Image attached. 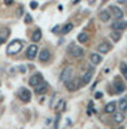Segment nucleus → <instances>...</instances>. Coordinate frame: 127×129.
<instances>
[{
  "label": "nucleus",
  "mask_w": 127,
  "mask_h": 129,
  "mask_svg": "<svg viewBox=\"0 0 127 129\" xmlns=\"http://www.w3.org/2000/svg\"><path fill=\"white\" fill-rule=\"evenodd\" d=\"M22 47H23L22 40H13L10 42V45L7 46V53L9 55H17L19 52L22 50Z\"/></svg>",
  "instance_id": "nucleus-1"
},
{
  "label": "nucleus",
  "mask_w": 127,
  "mask_h": 129,
  "mask_svg": "<svg viewBox=\"0 0 127 129\" xmlns=\"http://www.w3.org/2000/svg\"><path fill=\"white\" fill-rule=\"evenodd\" d=\"M69 55L72 56V57H76V59H79V57H83V55H84V50H83V47L73 45V46H70V49H69Z\"/></svg>",
  "instance_id": "nucleus-2"
},
{
  "label": "nucleus",
  "mask_w": 127,
  "mask_h": 129,
  "mask_svg": "<svg viewBox=\"0 0 127 129\" xmlns=\"http://www.w3.org/2000/svg\"><path fill=\"white\" fill-rule=\"evenodd\" d=\"M93 73H94V69H93V68H89V69L83 73V78H82V80H80V85H83V86L89 85V82H90L91 78H93Z\"/></svg>",
  "instance_id": "nucleus-3"
},
{
  "label": "nucleus",
  "mask_w": 127,
  "mask_h": 129,
  "mask_svg": "<svg viewBox=\"0 0 127 129\" xmlns=\"http://www.w3.org/2000/svg\"><path fill=\"white\" fill-rule=\"evenodd\" d=\"M17 96L20 98L23 102H30V99H32V92L26 88H22V89H19Z\"/></svg>",
  "instance_id": "nucleus-4"
},
{
  "label": "nucleus",
  "mask_w": 127,
  "mask_h": 129,
  "mask_svg": "<svg viewBox=\"0 0 127 129\" xmlns=\"http://www.w3.org/2000/svg\"><path fill=\"white\" fill-rule=\"evenodd\" d=\"M66 83V88L70 90V92H74V90H77L79 88H80V80H77V79H70V80H67Z\"/></svg>",
  "instance_id": "nucleus-5"
},
{
  "label": "nucleus",
  "mask_w": 127,
  "mask_h": 129,
  "mask_svg": "<svg viewBox=\"0 0 127 129\" xmlns=\"http://www.w3.org/2000/svg\"><path fill=\"white\" fill-rule=\"evenodd\" d=\"M73 76V69L72 68H66V69L60 73V80L61 82H67V80H70Z\"/></svg>",
  "instance_id": "nucleus-6"
},
{
  "label": "nucleus",
  "mask_w": 127,
  "mask_h": 129,
  "mask_svg": "<svg viewBox=\"0 0 127 129\" xmlns=\"http://www.w3.org/2000/svg\"><path fill=\"white\" fill-rule=\"evenodd\" d=\"M111 27H113V30H118V32H120V30H124V29H127V22H124L121 19H117V20L111 24Z\"/></svg>",
  "instance_id": "nucleus-7"
},
{
  "label": "nucleus",
  "mask_w": 127,
  "mask_h": 129,
  "mask_svg": "<svg viewBox=\"0 0 127 129\" xmlns=\"http://www.w3.org/2000/svg\"><path fill=\"white\" fill-rule=\"evenodd\" d=\"M41 80H44V79H43V76H41L40 73H34V75L32 76V78L29 79V85L34 88V86H36V85H39V83H40Z\"/></svg>",
  "instance_id": "nucleus-8"
},
{
  "label": "nucleus",
  "mask_w": 127,
  "mask_h": 129,
  "mask_svg": "<svg viewBox=\"0 0 127 129\" xmlns=\"http://www.w3.org/2000/svg\"><path fill=\"white\" fill-rule=\"evenodd\" d=\"M46 90H47V83L44 80H41L39 85L34 86V93H37V95H43V93H46Z\"/></svg>",
  "instance_id": "nucleus-9"
},
{
  "label": "nucleus",
  "mask_w": 127,
  "mask_h": 129,
  "mask_svg": "<svg viewBox=\"0 0 127 129\" xmlns=\"http://www.w3.org/2000/svg\"><path fill=\"white\" fill-rule=\"evenodd\" d=\"M26 56H27V59H34L37 56V46L36 45H30L27 47V50H26Z\"/></svg>",
  "instance_id": "nucleus-10"
},
{
  "label": "nucleus",
  "mask_w": 127,
  "mask_h": 129,
  "mask_svg": "<svg viewBox=\"0 0 127 129\" xmlns=\"http://www.w3.org/2000/svg\"><path fill=\"white\" fill-rule=\"evenodd\" d=\"M97 50H99L100 53H109V52L111 50V45L107 43V42H101L99 46H97Z\"/></svg>",
  "instance_id": "nucleus-11"
},
{
  "label": "nucleus",
  "mask_w": 127,
  "mask_h": 129,
  "mask_svg": "<svg viewBox=\"0 0 127 129\" xmlns=\"http://www.w3.org/2000/svg\"><path fill=\"white\" fill-rule=\"evenodd\" d=\"M110 12H113V16L116 19H123V12H121V9H120V7H117V6H111V7H110Z\"/></svg>",
  "instance_id": "nucleus-12"
},
{
  "label": "nucleus",
  "mask_w": 127,
  "mask_h": 129,
  "mask_svg": "<svg viewBox=\"0 0 127 129\" xmlns=\"http://www.w3.org/2000/svg\"><path fill=\"white\" fill-rule=\"evenodd\" d=\"M114 88H116V93H123L124 92V85L118 78L114 79Z\"/></svg>",
  "instance_id": "nucleus-13"
},
{
  "label": "nucleus",
  "mask_w": 127,
  "mask_h": 129,
  "mask_svg": "<svg viewBox=\"0 0 127 129\" xmlns=\"http://www.w3.org/2000/svg\"><path fill=\"white\" fill-rule=\"evenodd\" d=\"M99 17L101 22H109L110 17H111V13H110V10H101L99 14Z\"/></svg>",
  "instance_id": "nucleus-14"
},
{
  "label": "nucleus",
  "mask_w": 127,
  "mask_h": 129,
  "mask_svg": "<svg viewBox=\"0 0 127 129\" xmlns=\"http://www.w3.org/2000/svg\"><path fill=\"white\" fill-rule=\"evenodd\" d=\"M116 108H117L116 102H110V103L106 105L104 111H106V113H114V112H116Z\"/></svg>",
  "instance_id": "nucleus-15"
},
{
  "label": "nucleus",
  "mask_w": 127,
  "mask_h": 129,
  "mask_svg": "<svg viewBox=\"0 0 127 129\" xmlns=\"http://www.w3.org/2000/svg\"><path fill=\"white\" fill-rule=\"evenodd\" d=\"M39 59H40L41 62H47V60L50 59V52L47 50V49H43V50L40 52V55H39Z\"/></svg>",
  "instance_id": "nucleus-16"
},
{
  "label": "nucleus",
  "mask_w": 127,
  "mask_h": 129,
  "mask_svg": "<svg viewBox=\"0 0 127 129\" xmlns=\"http://www.w3.org/2000/svg\"><path fill=\"white\" fill-rule=\"evenodd\" d=\"M118 108V111L120 112H126L127 111V99H120L118 103H116Z\"/></svg>",
  "instance_id": "nucleus-17"
},
{
  "label": "nucleus",
  "mask_w": 127,
  "mask_h": 129,
  "mask_svg": "<svg viewBox=\"0 0 127 129\" xmlns=\"http://www.w3.org/2000/svg\"><path fill=\"white\" fill-rule=\"evenodd\" d=\"M90 60H91V63L94 64V66H96V64H100V63H101V56L97 55V53H91Z\"/></svg>",
  "instance_id": "nucleus-18"
},
{
  "label": "nucleus",
  "mask_w": 127,
  "mask_h": 129,
  "mask_svg": "<svg viewBox=\"0 0 127 129\" xmlns=\"http://www.w3.org/2000/svg\"><path fill=\"white\" fill-rule=\"evenodd\" d=\"M40 39H41V30H40V29H37V30H34V32H33L32 40L33 42H39Z\"/></svg>",
  "instance_id": "nucleus-19"
},
{
  "label": "nucleus",
  "mask_w": 127,
  "mask_h": 129,
  "mask_svg": "<svg viewBox=\"0 0 127 129\" xmlns=\"http://www.w3.org/2000/svg\"><path fill=\"white\" fill-rule=\"evenodd\" d=\"M114 120H116L117 123H121L123 120H124V112H117V113L114 115Z\"/></svg>",
  "instance_id": "nucleus-20"
},
{
  "label": "nucleus",
  "mask_w": 127,
  "mask_h": 129,
  "mask_svg": "<svg viewBox=\"0 0 127 129\" xmlns=\"http://www.w3.org/2000/svg\"><path fill=\"white\" fill-rule=\"evenodd\" d=\"M9 33H10L9 29H5V33H2V36H0V45H2V43H5V42L7 40V36H9Z\"/></svg>",
  "instance_id": "nucleus-21"
},
{
  "label": "nucleus",
  "mask_w": 127,
  "mask_h": 129,
  "mask_svg": "<svg viewBox=\"0 0 127 129\" xmlns=\"http://www.w3.org/2000/svg\"><path fill=\"white\" fill-rule=\"evenodd\" d=\"M72 29H73V24L72 23H67V24H64V27L60 30V33H61V35H66V33H69Z\"/></svg>",
  "instance_id": "nucleus-22"
},
{
  "label": "nucleus",
  "mask_w": 127,
  "mask_h": 129,
  "mask_svg": "<svg viewBox=\"0 0 127 129\" xmlns=\"http://www.w3.org/2000/svg\"><path fill=\"white\" fill-rule=\"evenodd\" d=\"M77 40L80 42V43H86L87 40H89V37H87V33H80L77 36Z\"/></svg>",
  "instance_id": "nucleus-23"
},
{
  "label": "nucleus",
  "mask_w": 127,
  "mask_h": 129,
  "mask_svg": "<svg viewBox=\"0 0 127 129\" xmlns=\"http://www.w3.org/2000/svg\"><path fill=\"white\" fill-rule=\"evenodd\" d=\"M110 36H111V39H113L114 42H118L120 39H121V35L118 33V30H114V32L111 33V35H110Z\"/></svg>",
  "instance_id": "nucleus-24"
},
{
  "label": "nucleus",
  "mask_w": 127,
  "mask_h": 129,
  "mask_svg": "<svg viewBox=\"0 0 127 129\" xmlns=\"http://www.w3.org/2000/svg\"><path fill=\"white\" fill-rule=\"evenodd\" d=\"M120 70H121V75L126 78V80H127V63H121V64H120Z\"/></svg>",
  "instance_id": "nucleus-25"
},
{
  "label": "nucleus",
  "mask_w": 127,
  "mask_h": 129,
  "mask_svg": "<svg viewBox=\"0 0 127 129\" xmlns=\"http://www.w3.org/2000/svg\"><path fill=\"white\" fill-rule=\"evenodd\" d=\"M64 105H66V101H63V99H61V101L57 103V106H56V111H63V109H64Z\"/></svg>",
  "instance_id": "nucleus-26"
},
{
  "label": "nucleus",
  "mask_w": 127,
  "mask_h": 129,
  "mask_svg": "<svg viewBox=\"0 0 127 129\" xmlns=\"http://www.w3.org/2000/svg\"><path fill=\"white\" fill-rule=\"evenodd\" d=\"M32 16H30V14H26V17H24V22H26V23H32Z\"/></svg>",
  "instance_id": "nucleus-27"
},
{
  "label": "nucleus",
  "mask_w": 127,
  "mask_h": 129,
  "mask_svg": "<svg viewBox=\"0 0 127 129\" xmlns=\"http://www.w3.org/2000/svg\"><path fill=\"white\" fill-rule=\"evenodd\" d=\"M37 6H39V5H37L36 2H32V3H30V7H32V9H36Z\"/></svg>",
  "instance_id": "nucleus-28"
},
{
  "label": "nucleus",
  "mask_w": 127,
  "mask_h": 129,
  "mask_svg": "<svg viewBox=\"0 0 127 129\" xmlns=\"http://www.w3.org/2000/svg\"><path fill=\"white\" fill-rule=\"evenodd\" d=\"M5 5H6V6H10V5H13V0H5Z\"/></svg>",
  "instance_id": "nucleus-29"
},
{
  "label": "nucleus",
  "mask_w": 127,
  "mask_h": 129,
  "mask_svg": "<svg viewBox=\"0 0 127 129\" xmlns=\"http://www.w3.org/2000/svg\"><path fill=\"white\" fill-rule=\"evenodd\" d=\"M96 98H97V99H100V98H101V93H100V92H97V95H96Z\"/></svg>",
  "instance_id": "nucleus-30"
},
{
  "label": "nucleus",
  "mask_w": 127,
  "mask_h": 129,
  "mask_svg": "<svg viewBox=\"0 0 127 129\" xmlns=\"http://www.w3.org/2000/svg\"><path fill=\"white\" fill-rule=\"evenodd\" d=\"M104 2H109V0H104Z\"/></svg>",
  "instance_id": "nucleus-31"
}]
</instances>
